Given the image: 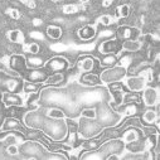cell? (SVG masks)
Masks as SVG:
<instances>
[{
    "mask_svg": "<svg viewBox=\"0 0 160 160\" xmlns=\"http://www.w3.org/2000/svg\"><path fill=\"white\" fill-rule=\"evenodd\" d=\"M42 131L53 141H62L68 135V130H67V125L64 120H52L48 117L46 118Z\"/></svg>",
    "mask_w": 160,
    "mask_h": 160,
    "instance_id": "cell-1",
    "label": "cell"
},
{
    "mask_svg": "<svg viewBox=\"0 0 160 160\" xmlns=\"http://www.w3.org/2000/svg\"><path fill=\"white\" fill-rule=\"evenodd\" d=\"M151 73H152L151 69L145 68L139 74H134V76L128 77L126 82H125V87L131 92H141L148 86V83L150 82L148 74H151Z\"/></svg>",
    "mask_w": 160,
    "mask_h": 160,
    "instance_id": "cell-2",
    "label": "cell"
},
{
    "mask_svg": "<svg viewBox=\"0 0 160 160\" xmlns=\"http://www.w3.org/2000/svg\"><path fill=\"white\" fill-rule=\"evenodd\" d=\"M103 126L101 122L96 121V120H88V118H82L78 121V132L79 136L83 139H90L97 136L102 131Z\"/></svg>",
    "mask_w": 160,
    "mask_h": 160,
    "instance_id": "cell-3",
    "label": "cell"
},
{
    "mask_svg": "<svg viewBox=\"0 0 160 160\" xmlns=\"http://www.w3.org/2000/svg\"><path fill=\"white\" fill-rule=\"evenodd\" d=\"M128 74V69L124 66H112V67H107L105 69H102V72L98 74L100 79L102 83H112V82H117L121 81L122 78H125Z\"/></svg>",
    "mask_w": 160,
    "mask_h": 160,
    "instance_id": "cell-4",
    "label": "cell"
},
{
    "mask_svg": "<svg viewBox=\"0 0 160 160\" xmlns=\"http://www.w3.org/2000/svg\"><path fill=\"white\" fill-rule=\"evenodd\" d=\"M46 115L44 112H42L41 110H29L27 112H24L23 115V124L27 129H41L44 125L46 121Z\"/></svg>",
    "mask_w": 160,
    "mask_h": 160,
    "instance_id": "cell-5",
    "label": "cell"
},
{
    "mask_svg": "<svg viewBox=\"0 0 160 160\" xmlns=\"http://www.w3.org/2000/svg\"><path fill=\"white\" fill-rule=\"evenodd\" d=\"M43 67L49 73H53V72H64L71 67V64H69V61L67 59V57H64V56H53V57H51L46 61Z\"/></svg>",
    "mask_w": 160,
    "mask_h": 160,
    "instance_id": "cell-6",
    "label": "cell"
},
{
    "mask_svg": "<svg viewBox=\"0 0 160 160\" xmlns=\"http://www.w3.org/2000/svg\"><path fill=\"white\" fill-rule=\"evenodd\" d=\"M124 149H125L124 141L120 140L118 138H116V139H110V140L102 142L98 146L97 151L102 155V158H105L108 154H118L120 151H122Z\"/></svg>",
    "mask_w": 160,
    "mask_h": 160,
    "instance_id": "cell-7",
    "label": "cell"
},
{
    "mask_svg": "<svg viewBox=\"0 0 160 160\" xmlns=\"http://www.w3.org/2000/svg\"><path fill=\"white\" fill-rule=\"evenodd\" d=\"M141 34H142V32L140 28L126 25V24L118 25L116 29V38L120 42L128 41V39H139L141 37Z\"/></svg>",
    "mask_w": 160,
    "mask_h": 160,
    "instance_id": "cell-8",
    "label": "cell"
},
{
    "mask_svg": "<svg viewBox=\"0 0 160 160\" xmlns=\"http://www.w3.org/2000/svg\"><path fill=\"white\" fill-rule=\"evenodd\" d=\"M7 66L15 71L17 73H19L20 76H23L25 73V71L28 69V63H27V57L23 53H15V54H10L8 56V62Z\"/></svg>",
    "mask_w": 160,
    "mask_h": 160,
    "instance_id": "cell-9",
    "label": "cell"
},
{
    "mask_svg": "<svg viewBox=\"0 0 160 160\" xmlns=\"http://www.w3.org/2000/svg\"><path fill=\"white\" fill-rule=\"evenodd\" d=\"M49 74L51 73L46 68H42L41 67V68H28L22 77H23L24 81H28V82L43 83Z\"/></svg>",
    "mask_w": 160,
    "mask_h": 160,
    "instance_id": "cell-10",
    "label": "cell"
},
{
    "mask_svg": "<svg viewBox=\"0 0 160 160\" xmlns=\"http://www.w3.org/2000/svg\"><path fill=\"white\" fill-rule=\"evenodd\" d=\"M97 49L101 54H116L121 51V42L117 38H108L98 44Z\"/></svg>",
    "mask_w": 160,
    "mask_h": 160,
    "instance_id": "cell-11",
    "label": "cell"
},
{
    "mask_svg": "<svg viewBox=\"0 0 160 160\" xmlns=\"http://www.w3.org/2000/svg\"><path fill=\"white\" fill-rule=\"evenodd\" d=\"M20 152L28 155V156H33V158H37V156H43V152L47 151L43 145L38 141H33V140H29L27 142H24L19 150Z\"/></svg>",
    "mask_w": 160,
    "mask_h": 160,
    "instance_id": "cell-12",
    "label": "cell"
},
{
    "mask_svg": "<svg viewBox=\"0 0 160 160\" xmlns=\"http://www.w3.org/2000/svg\"><path fill=\"white\" fill-rule=\"evenodd\" d=\"M76 35L81 42H91L97 37V27L90 23L83 24L77 29Z\"/></svg>",
    "mask_w": 160,
    "mask_h": 160,
    "instance_id": "cell-13",
    "label": "cell"
},
{
    "mask_svg": "<svg viewBox=\"0 0 160 160\" xmlns=\"http://www.w3.org/2000/svg\"><path fill=\"white\" fill-rule=\"evenodd\" d=\"M0 131H2V134L4 132H9V131H17V132H20L23 136L27 131V128L19 121V118H15V117H7L4 120V122L2 125V128H0Z\"/></svg>",
    "mask_w": 160,
    "mask_h": 160,
    "instance_id": "cell-14",
    "label": "cell"
},
{
    "mask_svg": "<svg viewBox=\"0 0 160 160\" xmlns=\"http://www.w3.org/2000/svg\"><path fill=\"white\" fill-rule=\"evenodd\" d=\"M141 92H142L141 100H142V103L146 107H155L159 103V91H158V88L151 87V86H146Z\"/></svg>",
    "mask_w": 160,
    "mask_h": 160,
    "instance_id": "cell-15",
    "label": "cell"
},
{
    "mask_svg": "<svg viewBox=\"0 0 160 160\" xmlns=\"http://www.w3.org/2000/svg\"><path fill=\"white\" fill-rule=\"evenodd\" d=\"M74 66H76L77 71L81 73L92 72L96 67V58L92 56H81L76 59Z\"/></svg>",
    "mask_w": 160,
    "mask_h": 160,
    "instance_id": "cell-16",
    "label": "cell"
},
{
    "mask_svg": "<svg viewBox=\"0 0 160 160\" xmlns=\"http://www.w3.org/2000/svg\"><path fill=\"white\" fill-rule=\"evenodd\" d=\"M2 103L4 107H9V106H23L24 105V100L19 93H14V92H2Z\"/></svg>",
    "mask_w": 160,
    "mask_h": 160,
    "instance_id": "cell-17",
    "label": "cell"
},
{
    "mask_svg": "<svg viewBox=\"0 0 160 160\" xmlns=\"http://www.w3.org/2000/svg\"><path fill=\"white\" fill-rule=\"evenodd\" d=\"M144 48V43L139 38V39H128V41H124L121 43V51L122 52H126V53H139L141 52Z\"/></svg>",
    "mask_w": 160,
    "mask_h": 160,
    "instance_id": "cell-18",
    "label": "cell"
},
{
    "mask_svg": "<svg viewBox=\"0 0 160 160\" xmlns=\"http://www.w3.org/2000/svg\"><path fill=\"white\" fill-rule=\"evenodd\" d=\"M86 9H87V5H83V4H79V3H67V4L62 5L61 12L64 15H77V14H81L82 12L86 13Z\"/></svg>",
    "mask_w": 160,
    "mask_h": 160,
    "instance_id": "cell-19",
    "label": "cell"
},
{
    "mask_svg": "<svg viewBox=\"0 0 160 160\" xmlns=\"http://www.w3.org/2000/svg\"><path fill=\"white\" fill-rule=\"evenodd\" d=\"M7 41L9 43H13V44H24L25 42V34L22 29H18V28H12V29H8L7 32Z\"/></svg>",
    "mask_w": 160,
    "mask_h": 160,
    "instance_id": "cell-20",
    "label": "cell"
},
{
    "mask_svg": "<svg viewBox=\"0 0 160 160\" xmlns=\"http://www.w3.org/2000/svg\"><path fill=\"white\" fill-rule=\"evenodd\" d=\"M82 85L85 86H90V87H96V86H100L102 85L101 79H100V76L97 73H92V72H87V73H83L79 78Z\"/></svg>",
    "mask_w": 160,
    "mask_h": 160,
    "instance_id": "cell-21",
    "label": "cell"
},
{
    "mask_svg": "<svg viewBox=\"0 0 160 160\" xmlns=\"http://www.w3.org/2000/svg\"><path fill=\"white\" fill-rule=\"evenodd\" d=\"M66 81V73L64 72H53L51 73L47 79L43 82L44 86H61Z\"/></svg>",
    "mask_w": 160,
    "mask_h": 160,
    "instance_id": "cell-22",
    "label": "cell"
},
{
    "mask_svg": "<svg viewBox=\"0 0 160 160\" xmlns=\"http://www.w3.org/2000/svg\"><path fill=\"white\" fill-rule=\"evenodd\" d=\"M132 13V5L129 3H124V4H120L117 5V8L115 9V19H126L131 15Z\"/></svg>",
    "mask_w": 160,
    "mask_h": 160,
    "instance_id": "cell-23",
    "label": "cell"
},
{
    "mask_svg": "<svg viewBox=\"0 0 160 160\" xmlns=\"http://www.w3.org/2000/svg\"><path fill=\"white\" fill-rule=\"evenodd\" d=\"M46 35L51 39V41H59V39L64 35V30L59 25L51 24L46 28Z\"/></svg>",
    "mask_w": 160,
    "mask_h": 160,
    "instance_id": "cell-24",
    "label": "cell"
},
{
    "mask_svg": "<svg viewBox=\"0 0 160 160\" xmlns=\"http://www.w3.org/2000/svg\"><path fill=\"white\" fill-rule=\"evenodd\" d=\"M158 120H159V112L154 110V107H149L142 113L141 122H144V125H154Z\"/></svg>",
    "mask_w": 160,
    "mask_h": 160,
    "instance_id": "cell-25",
    "label": "cell"
},
{
    "mask_svg": "<svg viewBox=\"0 0 160 160\" xmlns=\"http://www.w3.org/2000/svg\"><path fill=\"white\" fill-rule=\"evenodd\" d=\"M44 115H46V117L52 118V120H64L67 117L66 111L59 107H48L44 111Z\"/></svg>",
    "mask_w": 160,
    "mask_h": 160,
    "instance_id": "cell-26",
    "label": "cell"
},
{
    "mask_svg": "<svg viewBox=\"0 0 160 160\" xmlns=\"http://www.w3.org/2000/svg\"><path fill=\"white\" fill-rule=\"evenodd\" d=\"M122 103H134V105H141L142 100L139 92H125L122 96Z\"/></svg>",
    "mask_w": 160,
    "mask_h": 160,
    "instance_id": "cell-27",
    "label": "cell"
},
{
    "mask_svg": "<svg viewBox=\"0 0 160 160\" xmlns=\"http://www.w3.org/2000/svg\"><path fill=\"white\" fill-rule=\"evenodd\" d=\"M46 58L42 56V57H39V54L37 56H32L29 59H27V63H28V68H41L44 66L46 63Z\"/></svg>",
    "mask_w": 160,
    "mask_h": 160,
    "instance_id": "cell-28",
    "label": "cell"
},
{
    "mask_svg": "<svg viewBox=\"0 0 160 160\" xmlns=\"http://www.w3.org/2000/svg\"><path fill=\"white\" fill-rule=\"evenodd\" d=\"M41 85H42V83H34V82L24 81V82H23V90H22V91H23L25 95L35 93V92L41 91Z\"/></svg>",
    "mask_w": 160,
    "mask_h": 160,
    "instance_id": "cell-29",
    "label": "cell"
},
{
    "mask_svg": "<svg viewBox=\"0 0 160 160\" xmlns=\"http://www.w3.org/2000/svg\"><path fill=\"white\" fill-rule=\"evenodd\" d=\"M4 115L7 117H15V118H19L20 116L23 117V111H22V106H9V107H5L4 110Z\"/></svg>",
    "mask_w": 160,
    "mask_h": 160,
    "instance_id": "cell-30",
    "label": "cell"
},
{
    "mask_svg": "<svg viewBox=\"0 0 160 160\" xmlns=\"http://www.w3.org/2000/svg\"><path fill=\"white\" fill-rule=\"evenodd\" d=\"M41 44L39 43H37V42H30V43H28V44H23V49H24V52L25 53H28V54H30V56H37V54H39L41 53Z\"/></svg>",
    "mask_w": 160,
    "mask_h": 160,
    "instance_id": "cell-31",
    "label": "cell"
},
{
    "mask_svg": "<svg viewBox=\"0 0 160 160\" xmlns=\"http://www.w3.org/2000/svg\"><path fill=\"white\" fill-rule=\"evenodd\" d=\"M117 63V57L115 54H102V58L100 59V66L102 67H112Z\"/></svg>",
    "mask_w": 160,
    "mask_h": 160,
    "instance_id": "cell-32",
    "label": "cell"
},
{
    "mask_svg": "<svg viewBox=\"0 0 160 160\" xmlns=\"http://www.w3.org/2000/svg\"><path fill=\"white\" fill-rule=\"evenodd\" d=\"M79 116L82 118H88V120H96L98 113H97V110L96 107H86V108H82L81 112H79Z\"/></svg>",
    "mask_w": 160,
    "mask_h": 160,
    "instance_id": "cell-33",
    "label": "cell"
},
{
    "mask_svg": "<svg viewBox=\"0 0 160 160\" xmlns=\"http://www.w3.org/2000/svg\"><path fill=\"white\" fill-rule=\"evenodd\" d=\"M97 23L100 25L107 28V27H110V25H112L115 23V18H113V15H110V14H102V15L98 17Z\"/></svg>",
    "mask_w": 160,
    "mask_h": 160,
    "instance_id": "cell-34",
    "label": "cell"
},
{
    "mask_svg": "<svg viewBox=\"0 0 160 160\" xmlns=\"http://www.w3.org/2000/svg\"><path fill=\"white\" fill-rule=\"evenodd\" d=\"M64 121L67 125L68 134H77L78 132V121H76L74 118H69V117H66Z\"/></svg>",
    "mask_w": 160,
    "mask_h": 160,
    "instance_id": "cell-35",
    "label": "cell"
},
{
    "mask_svg": "<svg viewBox=\"0 0 160 160\" xmlns=\"http://www.w3.org/2000/svg\"><path fill=\"white\" fill-rule=\"evenodd\" d=\"M7 14H8V17H9V19L10 20H14V22H18V20H22V18H23V14H22V12L18 9V8H8V10H7Z\"/></svg>",
    "mask_w": 160,
    "mask_h": 160,
    "instance_id": "cell-36",
    "label": "cell"
},
{
    "mask_svg": "<svg viewBox=\"0 0 160 160\" xmlns=\"http://www.w3.org/2000/svg\"><path fill=\"white\" fill-rule=\"evenodd\" d=\"M5 152H7L8 156H18L20 151H19L18 145L13 142V144H9V145L5 146Z\"/></svg>",
    "mask_w": 160,
    "mask_h": 160,
    "instance_id": "cell-37",
    "label": "cell"
},
{
    "mask_svg": "<svg viewBox=\"0 0 160 160\" xmlns=\"http://www.w3.org/2000/svg\"><path fill=\"white\" fill-rule=\"evenodd\" d=\"M24 7L29 10H37L38 9V3H37V0H25V2L23 3Z\"/></svg>",
    "mask_w": 160,
    "mask_h": 160,
    "instance_id": "cell-38",
    "label": "cell"
},
{
    "mask_svg": "<svg viewBox=\"0 0 160 160\" xmlns=\"http://www.w3.org/2000/svg\"><path fill=\"white\" fill-rule=\"evenodd\" d=\"M113 2L115 0H101V8H103V9H107V8H110L112 4H113Z\"/></svg>",
    "mask_w": 160,
    "mask_h": 160,
    "instance_id": "cell-39",
    "label": "cell"
},
{
    "mask_svg": "<svg viewBox=\"0 0 160 160\" xmlns=\"http://www.w3.org/2000/svg\"><path fill=\"white\" fill-rule=\"evenodd\" d=\"M47 3H49L53 7H58V5H63L66 3V0H47Z\"/></svg>",
    "mask_w": 160,
    "mask_h": 160,
    "instance_id": "cell-40",
    "label": "cell"
},
{
    "mask_svg": "<svg viewBox=\"0 0 160 160\" xmlns=\"http://www.w3.org/2000/svg\"><path fill=\"white\" fill-rule=\"evenodd\" d=\"M77 2H78L79 4H83V5H88V4H90V2H91V0H77Z\"/></svg>",
    "mask_w": 160,
    "mask_h": 160,
    "instance_id": "cell-41",
    "label": "cell"
},
{
    "mask_svg": "<svg viewBox=\"0 0 160 160\" xmlns=\"http://www.w3.org/2000/svg\"><path fill=\"white\" fill-rule=\"evenodd\" d=\"M2 106H3V103H2V92H0V108H2Z\"/></svg>",
    "mask_w": 160,
    "mask_h": 160,
    "instance_id": "cell-42",
    "label": "cell"
},
{
    "mask_svg": "<svg viewBox=\"0 0 160 160\" xmlns=\"http://www.w3.org/2000/svg\"><path fill=\"white\" fill-rule=\"evenodd\" d=\"M13 2H19V3H24L25 0H13Z\"/></svg>",
    "mask_w": 160,
    "mask_h": 160,
    "instance_id": "cell-43",
    "label": "cell"
},
{
    "mask_svg": "<svg viewBox=\"0 0 160 160\" xmlns=\"http://www.w3.org/2000/svg\"><path fill=\"white\" fill-rule=\"evenodd\" d=\"M0 135H2V131H0Z\"/></svg>",
    "mask_w": 160,
    "mask_h": 160,
    "instance_id": "cell-44",
    "label": "cell"
}]
</instances>
